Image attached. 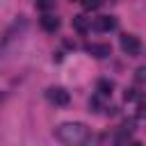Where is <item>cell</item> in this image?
I'll list each match as a JSON object with an SVG mask.
<instances>
[{"label": "cell", "mask_w": 146, "mask_h": 146, "mask_svg": "<svg viewBox=\"0 0 146 146\" xmlns=\"http://www.w3.org/2000/svg\"><path fill=\"white\" fill-rule=\"evenodd\" d=\"M91 27L96 32H110L116 27V21H114V16H98V18H94Z\"/></svg>", "instance_id": "5b68a950"}, {"label": "cell", "mask_w": 146, "mask_h": 146, "mask_svg": "<svg viewBox=\"0 0 146 146\" xmlns=\"http://www.w3.org/2000/svg\"><path fill=\"white\" fill-rule=\"evenodd\" d=\"M114 89V82L112 80H98V94L100 96H110Z\"/></svg>", "instance_id": "ba28073f"}, {"label": "cell", "mask_w": 146, "mask_h": 146, "mask_svg": "<svg viewBox=\"0 0 146 146\" xmlns=\"http://www.w3.org/2000/svg\"><path fill=\"white\" fill-rule=\"evenodd\" d=\"M84 50L89 52V55H94V57H98V59H103V57H107V55H112V48H110V43H84Z\"/></svg>", "instance_id": "277c9868"}, {"label": "cell", "mask_w": 146, "mask_h": 146, "mask_svg": "<svg viewBox=\"0 0 146 146\" xmlns=\"http://www.w3.org/2000/svg\"><path fill=\"white\" fill-rule=\"evenodd\" d=\"M137 116H146V96H141L137 103Z\"/></svg>", "instance_id": "30bf717a"}, {"label": "cell", "mask_w": 146, "mask_h": 146, "mask_svg": "<svg viewBox=\"0 0 146 146\" xmlns=\"http://www.w3.org/2000/svg\"><path fill=\"white\" fill-rule=\"evenodd\" d=\"M39 23H41V27H43L46 32H57V30H59V18L52 16V14H43V16L39 18Z\"/></svg>", "instance_id": "8992f818"}, {"label": "cell", "mask_w": 146, "mask_h": 146, "mask_svg": "<svg viewBox=\"0 0 146 146\" xmlns=\"http://www.w3.org/2000/svg\"><path fill=\"white\" fill-rule=\"evenodd\" d=\"M34 7L39 11H50L55 7V0H34Z\"/></svg>", "instance_id": "9c48e42d"}, {"label": "cell", "mask_w": 146, "mask_h": 146, "mask_svg": "<svg viewBox=\"0 0 146 146\" xmlns=\"http://www.w3.org/2000/svg\"><path fill=\"white\" fill-rule=\"evenodd\" d=\"M55 137L57 141L66 144V146H80V144H87L91 141V135H89V128L80 121H66L62 125L55 128Z\"/></svg>", "instance_id": "6da1fadb"}, {"label": "cell", "mask_w": 146, "mask_h": 146, "mask_svg": "<svg viewBox=\"0 0 146 146\" xmlns=\"http://www.w3.org/2000/svg\"><path fill=\"white\" fill-rule=\"evenodd\" d=\"M137 80H139V82H146V66L137 68Z\"/></svg>", "instance_id": "7c38bea8"}, {"label": "cell", "mask_w": 146, "mask_h": 146, "mask_svg": "<svg viewBox=\"0 0 146 146\" xmlns=\"http://www.w3.org/2000/svg\"><path fill=\"white\" fill-rule=\"evenodd\" d=\"M46 98H48L52 105H59V107L68 105V100H71V96H68V91H66L64 87H50V89L46 91Z\"/></svg>", "instance_id": "7a4b0ae2"}, {"label": "cell", "mask_w": 146, "mask_h": 146, "mask_svg": "<svg viewBox=\"0 0 146 146\" xmlns=\"http://www.w3.org/2000/svg\"><path fill=\"white\" fill-rule=\"evenodd\" d=\"M73 27L78 32H87V30H91V21L84 16H73Z\"/></svg>", "instance_id": "52a82bcc"}, {"label": "cell", "mask_w": 146, "mask_h": 146, "mask_svg": "<svg viewBox=\"0 0 146 146\" xmlns=\"http://www.w3.org/2000/svg\"><path fill=\"white\" fill-rule=\"evenodd\" d=\"M123 98H125V100H132V98H137V94H135V89H128V91L123 94Z\"/></svg>", "instance_id": "4fadbf2b"}, {"label": "cell", "mask_w": 146, "mask_h": 146, "mask_svg": "<svg viewBox=\"0 0 146 146\" xmlns=\"http://www.w3.org/2000/svg\"><path fill=\"white\" fill-rule=\"evenodd\" d=\"M119 43H121V50H123L125 55H137L139 48H141V43H139V39H137L135 34H121Z\"/></svg>", "instance_id": "3957f363"}, {"label": "cell", "mask_w": 146, "mask_h": 146, "mask_svg": "<svg viewBox=\"0 0 146 146\" xmlns=\"http://www.w3.org/2000/svg\"><path fill=\"white\" fill-rule=\"evenodd\" d=\"M100 2H103V0H82L84 9H98V7H100Z\"/></svg>", "instance_id": "8fae6325"}]
</instances>
